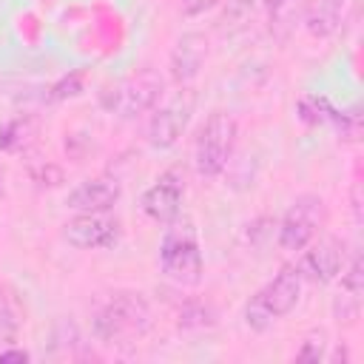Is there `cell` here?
Returning a JSON list of instances; mask_svg holds the SVG:
<instances>
[{"instance_id":"cell-1","label":"cell","mask_w":364,"mask_h":364,"mask_svg":"<svg viewBox=\"0 0 364 364\" xmlns=\"http://www.w3.org/2000/svg\"><path fill=\"white\" fill-rule=\"evenodd\" d=\"M151 327V304L136 290L114 293L91 318V336L102 344H131Z\"/></svg>"},{"instance_id":"cell-2","label":"cell","mask_w":364,"mask_h":364,"mask_svg":"<svg viewBox=\"0 0 364 364\" xmlns=\"http://www.w3.org/2000/svg\"><path fill=\"white\" fill-rule=\"evenodd\" d=\"M159 267L179 287H196L202 282L205 259H202L199 233L191 219L176 216L173 222H168L159 242Z\"/></svg>"},{"instance_id":"cell-3","label":"cell","mask_w":364,"mask_h":364,"mask_svg":"<svg viewBox=\"0 0 364 364\" xmlns=\"http://www.w3.org/2000/svg\"><path fill=\"white\" fill-rule=\"evenodd\" d=\"M301 287L304 279L299 273L296 264H282L279 273L250 296V301L245 304V327L253 333H264L267 327H273V321L284 318L301 299Z\"/></svg>"},{"instance_id":"cell-4","label":"cell","mask_w":364,"mask_h":364,"mask_svg":"<svg viewBox=\"0 0 364 364\" xmlns=\"http://www.w3.org/2000/svg\"><path fill=\"white\" fill-rule=\"evenodd\" d=\"M236 136H239V125L233 114L213 111L205 117L193 139V168L202 179H213L228 168L236 148Z\"/></svg>"},{"instance_id":"cell-5","label":"cell","mask_w":364,"mask_h":364,"mask_svg":"<svg viewBox=\"0 0 364 364\" xmlns=\"http://www.w3.org/2000/svg\"><path fill=\"white\" fill-rule=\"evenodd\" d=\"M162 88V77L154 68H139L100 91V105L108 114H117L119 119H134L159 102Z\"/></svg>"},{"instance_id":"cell-6","label":"cell","mask_w":364,"mask_h":364,"mask_svg":"<svg viewBox=\"0 0 364 364\" xmlns=\"http://www.w3.org/2000/svg\"><path fill=\"white\" fill-rule=\"evenodd\" d=\"M321 225H324V199L318 193H299L279 219L276 242L282 250L299 253L316 239Z\"/></svg>"},{"instance_id":"cell-7","label":"cell","mask_w":364,"mask_h":364,"mask_svg":"<svg viewBox=\"0 0 364 364\" xmlns=\"http://www.w3.org/2000/svg\"><path fill=\"white\" fill-rule=\"evenodd\" d=\"M191 111H193V97L188 91H179L176 97H171L162 105H154L151 108V119H148V131H145L148 145L154 151L173 148L179 142L182 131L188 128Z\"/></svg>"},{"instance_id":"cell-8","label":"cell","mask_w":364,"mask_h":364,"mask_svg":"<svg viewBox=\"0 0 364 364\" xmlns=\"http://www.w3.org/2000/svg\"><path fill=\"white\" fill-rule=\"evenodd\" d=\"M344 262H347L344 239H338V236H318V239H313L304 247L301 262L296 267H299L301 279H310L316 284H330L341 273Z\"/></svg>"},{"instance_id":"cell-9","label":"cell","mask_w":364,"mask_h":364,"mask_svg":"<svg viewBox=\"0 0 364 364\" xmlns=\"http://www.w3.org/2000/svg\"><path fill=\"white\" fill-rule=\"evenodd\" d=\"M182 196H185V179L179 171H165L156 176V182L151 188H145L142 199H139V208L142 213L156 222V225H168L179 216L182 210Z\"/></svg>"},{"instance_id":"cell-10","label":"cell","mask_w":364,"mask_h":364,"mask_svg":"<svg viewBox=\"0 0 364 364\" xmlns=\"http://www.w3.org/2000/svg\"><path fill=\"white\" fill-rule=\"evenodd\" d=\"M63 239L77 250H105L119 239V222L105 213H77L63 230Z\"/></svg>"},{"instance_id":"cell-11","label":"cell","mask_w":364,"mask_h":364,"mask_svg":"<svg viewBox=\"0 0 364 364\" xmlns=\"http://www.w3.org/2000/svg\"><path fill=\"white\" fill-rule=\"evenodd\" d=\"M119 182L117 179H88V182H80L74 191H68L65 196V208L74 210V213H108L117 202H119Z\"/></svg>"},{"instance_id":"cell-12","label":"cell","mask_w":364,"mask_h":364,"mask_svg":"<svg viewBox=\"0 0 364 364\" xmlns=\"http://www.w3.org/2000/svg\"><path fill=\"white\" fill-rule=\"evenodd\" d=\"M205 57H208V40H205V34H199V31L182 34V37L176 40L173 51H171V77H173L179 85L191 82V80L202 71Z\"/></svg>"},{"instance_id":"cell-13","label":"cell","mask_w":364,"mask_h":364,"mask_svg":"<svg viewBox=\"0 0 364 364\" xmlns=\"http://www.w3.org/2000/svg\"><path fill=\"white\" fill-rule=\"evenodd\" d=\"M344 9H347V0H310L304 11V28L313 37L324 40L338 31L344 20Z\"/></svg>"},{"instance_id":"cell-14","label":"cell","mask_w":364,"mask_h":364,"mask_svg":"<svg viewBox=\"0 0 364 364\" xmlns=\"http://www.w3.org/2000/svg\"><path fill=\"white\" fill-rule=\"evenodd\" d=\"M34 134V122L28 117H14L0 128V151H17Z\"/></svg>"},{"instance_id":"cell-15","label":"cell","mask_w":364,"mask_h":364,"mask_svg":"<svg viewBox=\"0 0 364 364\" xmlns=\"http://www.w3.org/2000/svg\"><path fill=\"white\" fill-rule=\"evenodd\" d=\"M216 324V313L210 304L205 301H185L179 310V327L185 330H202V327H213Z\"/></svg>"},{"instance_id":"cell-16","label":"cell","mask_w":364,"mask_h":364,"mask_svg":"<svg viewBox=\"0 0 364 364\" xmlns=\"http://www.w3.org/2000/svg\"><path fill=\"white\" fill-rule=\"evenodd\" d=\"M333 117H336V108H333V105H330L324 97L310 94V97H304V100L299 102V119H304L307 125L333 122Z\"/></svg>"},{"instance_id":"cell-17","label":"cell","mask_w":364,"mask_h":364,"mask_svg":"<svg viewBox=\"0 0 364 364\" xmlns=\"http://www.w3.org/2000/svg\"><path fill=\"white\" fill-rule=\"evenodd\" d=\"M341 293L361 299L364 293V264H361V253H353L350 264L341 267Z\"/></svg>"},{"instance_id":"cell-18","label":"cell","mask_w":364,"mask_h":364,"mask_svg":"<svg viewBox=\"0 0 364 364\" xmlns=\"http://www.w3.org/2000/svg\"><path fill=\"white\" fill-rule=\"evenodd\" d=\"M20 318H17V307L9 296H0V341H11L17 336Z\"/></svg>"},{"instance_id":"cell-19","label":"cell","mask_w":364,"mask_h":364,"mask_svg":"<svg viewBox=\"0 0 364 364\" xmlns=\"http://www.w3.org/2000/svg\"><path fill=\"white\" fill-rule=\"evenodd\" d=\"M82 91V71H71V74H65L63 80H57L54 85H51V100H68V97H77Z\"/></svg>"},{"instance_id":"cell-20","label":"cell","mask_w":364,"mask_h":364,"mask_svg":"<svg viewBox=\"0 0 364 364\" xmlns=\"http://www.w3.org/2000/svg\"><path fill=\"white\" fill-rule=\"evenodd\" d=\"M324 347H327L324 333H321V330H313V333L304 338V344L299 347L296 358H301V361H321V358H324Z\"/></svg>"},{"instance_id":"cell-21","label":"cell","mask_w":364,"mask_h":364,"mask_svg":"<svg viewBox=\"0 0 364 364\" xmlns=\"http://www.w3.org/2000/svg\"><path fill=\"white\" fill-rule=\"evenodd\" d=\"M213 3H216V0H182V11L193 17V14L205 11V9H208V6H213Z\"/></svg>"},{"instance_id":"cell-22","label":"cell","mask_w":364,"mask_h":364,"mask_svg":"<svg viewBox=\"0 0 364 364\" xmlns=\"http://www.w3.org/2000/svg\"><path fill=\"white\" fill-rule=\"evenodd\" d=\"M31 355L26 350H0V361H28Z\"/></svg>"},{"instance_id":"cell-23","label":"cell","mask_w":364,"mask_h":364,"mask_svg":"<svg viewBox=\"0 0 364 364\" xmlns=\"http://www.w3.org/2000/svg\"><path fill=\"white\" fill-rule=\"evenodd\" d=\"M287 0H262V6L267 9V11H276V9H282Z\"/></svg>"}]
</instances>
